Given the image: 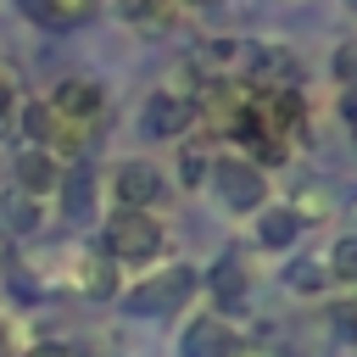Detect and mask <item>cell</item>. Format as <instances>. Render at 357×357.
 <instances>
[{"label": "cell", "instance_id": "1", "mask_svg": "<svg viewBox=\"0 0 357 357\" xmlns=\"http://www.w3.org/2000/svg\"><path fill=\"white\" fill-rule=\"evenodd\" d=\"M95 117H100V84L67 78V84H56V95H50V134H45V139H56L61 151H78Z\"/></svg>", "mask_w": 357, "mask_h": 357}, {"label": "cell", "instance_id": "2", "mask_svg": "<svg viewBox=\"0 0 357 357\" xmlns=\"http://www.w3.org/2000/svg\"><path fill=\"white\" fill-rule=\"evenodd\" d=\"M106 251L117 257V262H151L156 251H162V223L151 218V212H117L112 223H106Z\"/></svg>", "mask_w": 357, "mask_h": 357}, {"label": "cell", "instance_id": "3", "mask_svg": "<svg viewBox=\"0 0 357 357\" xmlns=\"http://www.w3.org/2000/svg\"><path fill=\"white\" fill-rule=\"evenodd\" d=\"M190 290H195V273H190L184 262H178V268H162L156 279H145V284H134V290H128V312H139V318L173 312Z\"/></svg>", "mask_w": 357, "mask_h": 357}, {"label": "cell", "instance_id": "4", "mask_svg": "<svg viewBox=\"0 0 357 357\" xmlns=\"http://www.w3.org/2000/svg\"><path fill=\"white\" fill-rule=\"evenodd\" d=\"M218 190H223V206H234V212H257L262 195H268V178H262L251 162H223V167H218Z\"/></svg>", "mask_w": 357, "mask_h": 357}, {"label": "cell", "instance_id": "5", "mask_svg": "<svg viewBox=\"0 0 357 357\" xmlns=\"http://www.w3.org/2000/svg\"><path fill=\"white\" fill-rule=\"evenodd\" d=\"M145 134L151 139H178L184 134V123H190V100L184 95H173V89H156L151 100H145Z\"/></svg>", "mask_w": 357, "mask_h": 357}, {"label": "cell", "instance_id": "6", "mask_svg": "<svg viewBox=\"0 0 357 357\" xmlns=\"http://www.w3.org/2000/svg\"><path fill=\"white\" fill-rule=\"evenodd\" d=\"M112 190H117V201H123L128 212H145V206L162 195V173H156L151 162H123L117 178H112Z\"/></svg>", "mask_w": 357, "mask_h": 357}, {"label": "cell", "instance_id": "7", "mask_svg": "<svg viewBox=\"0 0 357 357\" xmlns=\"http://www.w3.org/2000/svg\"><path fill=\"white\" fill-rule=\"evenodd\" d=\"M56 184H61L56 156H50L45 145H22V151H17V190L39 201V195H45V190H56Z\"/></svg>", "mask_w": 357, "mask_h": 357}, {"label": "cell", "instance_id": "8", "mask_svg": "<svg viewBox=\"0 0 357 357\" xmlns=\"http://www.w3.org/2000/svg\"><path fill=\"white\" fill-rule=\"evenodd\" d=\"M184 357H234V329L223 318H195L184 329Z\"/></svg>", "mask_w": 357, "mask_h": 357}, {"label": "cell", "instance_id": "9", "mask_svg": "<svg viewBox=\"0 0 357 357\" xmlns=\"http://www.w3.org/2000/svg\"><path fill=\"white\" fill-rule=\"evenodd\" d=\"M61 206H67V218H73V223L95 206V173H89V162H78V167L61 178Z\"/></svg>", "mask_w": 357, "mask_h": 357}, {"label": "cell", "instance_id": "10", "mask_svg": "<svg viewBox=\"0 0 357 357\" xmlns=\"http://www.w3.org/2000/svg\"><path fill=\"white\" fill-rule=\"evenodd\" d=\"M89 6H95V0H28V11L45 17L50 28H78V22L89 17Z\"/></svg>", "mask_w": 357, "mask_h": 357}, {"label": "cell", "instance_id": "11", "mask_svg": "<svg viewBox=\"0 0 357 357\" xmlns=\"http://www.w3.org/2000/svg\"><path fill=\"white\" fill-rule=\"evenodd\" d=\"M296 229H301V218H296V212H284V206H273V212H262L257 240H262V245H273V251H284V245L296 240Z\"/></svg>", "mask_w": 357, "mask_h": 357}, {"label": "cell", "instance_id": "12", "mask_svg": "<svg viewBox=\"0 0 357 357\" xmlns=\"http://www.w3.org/2000/svg\"><path fill=\"white\" fill-rule=\"evenodd\" d=\"M0 218H6V229H11V234H28V229L39 223V206H33V195L6 190V195H0Z\"/></svg>", "mask_w": 357, "mask_h": 357}, {"label": "cell", "instance_id": "13", "mask_svg": "<svg viewBox=\"0 0 357 357\" xmlns=\"http://www.w3.org/2000/svg\"><path fill=\"white\" fill-rule=\"evenodd\" d=\"M128 22H145V28H162L173 17V0H117Z\"/></svg>", "mask_w": 357, "mask_h": 357}, {"label": "cell", "instance_id": "14", "mask_svg": "<svg viewBox=\"0 0 357 357\" xmlns=\"http://www.w3.org/2000/svg\"><path fill=\"white\" fill-rule=\"evenodd\" d=\"M329 273H335V279H351V284H357V234H346V240H340V245L329 251Z\"/></svg>", "mask_w": 357, "mask_h": 357}, {"label": "cell", "instance_id": "15", "mask_svg": "<svg viewBox=\"0 0 357 357\" xmlns=\"http://www.w3.org/2000/svg\"><path fill=\"white\" fill-rule=\"evenodd\" d=\"M335 78L346 84V89H357V39H346V45H335Z\"/></svg>", "mask_w": 357, "mask_h": 357}, {"label": "cell", "instance_id": "16", "mask_svg": "<svg viewBox=\"0 0 357 357\" xmlns=\"http://www.w3.org/2000/svg\"><path fill=\"white\" fill-rule=\"evenodd\" d=\"M84 284H89L95 296H112V268H106V257H89V262H84Z\"/></svg>", "mask_w": 357, "mask_h": 357}, {"label": "cell", "instance_id": "17", "mask_svg": "<svg viewBox=\"0 0 357 357\" xmlns=\"http://www.w3.org/2000/svg\"><path fill=\"white\" fill-rule=\"evenodd\" d=\"M22 134H28L33 145H45V134H50V112H45V106H28V112H22Z\"/></svg>", "mask_w": 357, "mask_h": 357}, {"label": "cell", "instance_id": "18", "mask_svg": "<svg viewBox=\"0 0 357 357\" xmlns=\"http://www.w3.org/2000/svg\"><path fill=\"white\" fill-rule=\"evenodd\" d=\"M212 284H218V296H240V262H218Z\"/></svg>", "mask_w": 357, "mask_h": 357}, {"label": "cell", "instance_id": "19", "mask_svg": "<svg viewBox=\"0 0 357 357\" xmlns=\"http://www.w3.org/2000/svg\"><path fill=\"white\" fill-rule=\"evenodd\" d=\"M290 284H296V290H318V284H324V273H318L312 262H296V273H290Z\"/></svg>", "mask_w": 357, "mask_h": 357}, {"label": "cell", "instance_id": "20", "mask_svg": "<svg viewBox=\"0 0 357 357\" xmlns=\"http://www.w3.org/2000/svg\"><path fill=\"white\" fill-rule=\"evenodd\" d=\"M6 117H11V84L0 78V134H6Z\"/></svg>", "mask_w": 357, "mask_h": 357}, {"label": "cell", "instance_id": "21", "mask_svg": "<svg viewBox=\"0 0 357 357\" xmlns=\"http://www.w3.org/2000/svg\"><path fill=\"white\" fill-rule=\"evenodd\" d=\"M28 357H73V351H67V346H33Z\"/></svg>", "mask_w": 357, "mask_h": 357}, {"label": "cell", "instance_id": "22", "mask_svg": "<svg viewBox=\"0 0 357 357\" xmlns=\"http://www.w3.org/2000/svg\"><path fill=\"white\" fill-rule=\"evenodd\" d=\"M346 123H351V139H357V95H346Z\"/></svg>", "mask_w": 357, "mask_h": 357}, {"label": "cell", "instance_id": "23", "mask_svg": "<svg viewBox=\"0 0 357 357\" xmlns=\"http://www.w3.org/2000/svg\"><path fill=\"white\" fill-rule=\"evenodd\" d=\"M6 351H11V335H6V324H0V357H6Z\"/></svg>", "mask_w": 357, "mask_h": 357}, {"label": "cell", "instance_id": "24", "mask_svg": "<svg viewBox=\"0 0 357 357\" xmlns=\"http://www.w3.org/2000/svg\"><path fill=\"white\" fill-rule=\"evenodd\" d=\"M184 6H206V0H184Z\"/></svg>", "mask_w": 357, "mask_h": 357}, {"label": "cell", "instance_id": "25", "mask_svg": "<svg viewBox=\"0 0 357 357\" xmlns=\"http://www.w3.org/2000/svg\"><path fill=\"white\" fill-rule=\"evenodd\" d=\"M240 357H257V351H240Z\"/></svg>", "mask_w": 357, "mask_h": 357}, {"label": "cell", "instance_id": "26", "mask_svg": "<svg viewBox=\"0 0 357 357\" xmlns=\"http://www.w3.org/2000/svg\"><path fill=\"white\" fill-rule=\"evenodd\" d=\"M351 6H357V0H351Z\"/></svg>", "mask_w": 357, "mask_h": 357}]
</instances>
